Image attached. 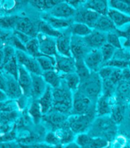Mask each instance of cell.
I'll list each match as a JSON object with an SVG mask.
<instances>
[{"instance_id":"cell-1","label":"cell","mask_w":130,"mask_h":148,"mask_svg":"<svg viewBox=\"0 0 130 148\" xmlns=\"http://www.w3.org/2000/svg\"><path fill=\"white\" fill-rule=\"evenodd\" d=\"M117 130V124L110 116H107L96 117L87 134L93 137L102 138L110 143L115 139Z\"/></svg>"},{"instance_id":"cell-2","label":"cell","mask_w":130,"mask_h":148,"mask_svg":"<svg viewBox=\"0 0 130 148\" xmlns=\"http://www.w3.org/2000/svg\"><path fill=\"white\" fill-rule=\"evenodd\" d=\"M52 92L53 98V109L70 116L73 109V93L62 84L60 87L53 89Z\"/></svg>"},{"instance_id":"cell-3","label":"cell","mask_w":130,"mask_h":148,"mask_svg":"<svg viewBox=\"0 0 130 148\" xmlns=\"http://www.w3.org/2000/svg\"><path fill=\"white\" fill-rule=\"evenodd\" d=\"M78 91L96 104L102 94V80L98 73H92L88 78L81 82Z\"/></svg>"},{"instance_id":"cell-4","label":"cell","mask_w":130,"mask_h":148,"mask_svg":"<svg viewBox=\"0 0 130 148\" xmlns=\"http://www.w3.org/2000/svg\"><path fill=\"white\" fill-rule=\"evenodd\" d=\"M96 118V112L81 115H70L67 122L74 134L78 135L88 132Z\"/></svg>"},{"instance_id":"cell-5","label":"cell","mask_w":130,"mask_h":148,"mask_svg":"<svg viewBox=\"0 0 130 148\" xmlns=\"http://www.w3.org/2000/svg\"><path fill=\"white\" fill-rule=\"evenodd\" d=\"M96 112V104L79 91L73 94L71 115H81Z\"/></svg>"},{"instance_id":"cell-6","label":"cell","mask_w":130,"mask_h":148,"mask_svg":"<svg viewBox=\"0 0 130 148\" xmlns=\"http://www.w3.org/2000/svg\"><path fill=\"white\" fill-rule=\"evenodd\" d=\"M16 57L19 65L23 66L31 74L43 75V71L36 58L29 56L24 51L16 50Z\"/></svg>"},{"instance_id":"cell-7","label":"cell","mask_w":130,"mask_h":148,"mask_svg":"<svg viewBox=\"0 0 130 148\" xmlns=\"http://www.w3.org/2000/svg\"><path fill=\"white\" fill-rule=\"evenodd\" d=\"M100 17V15L96 12L84 7L83 5L76 10L73 21L74 22L86 24L93 29L94 25Z\"/></svg>"},{"instance_id":"cell-8","label":"cell","mask_w":130,"mask_h":148,"mask_svg":"<svg viewBox=\"0 0 130 148\" xmlns=\"http://www.w3.org/2000/svg\"><path fill=\"white\" fill-rule=\"evenodd\" d=\"M37 39L40 45L41 53L44 56L56 57L58 53L57 49L56 38L39 33Z\"/></svg>"},{"instance_id":"cell-9","label":"cell","mask_w":130,"mask_h":148,"mask_svg":"<svg viewBox=\"0 0 130 148\" xmlns=\"http://www.w3.org/2000/svg\"><path fill=\"white\" fill-rule=\"evenodd\" d=\"M72 34L70 27L62 31V34L56 38L58 53L66 57H73L71 54V38Z\"/></svg>"},{"instance_id":"cell-10","label":"cell","mask_w":130,"mask_h":148,"mask_svg":"<svg viewBox=\"0 0 130 148\" xmlns=\"http://www.w3.org/2000/svg\"><path fill=\"white\" fill-rule=\"evenodd\" d=\"M76 12V10L71 6L67 1H62L60 3L55 6L53 8L45 13H47L55 17L63 19H70L73 18Z\"/></svg>"},{"instance_id":"cell-11","label":"cell","mask_w":130,"mask_h":148,"mask_svg":"<svg viewBox=\"0 0 130 148\" xmlns=\"http://www.w3.org/2000/svg\"><path fill=\"white\" fill-rule=\"evenodd\" d=\"M90 50L84 38L73 35L71 38V54L74 59H84Z\"/></svg>"},{"instance_id":"cell-12","label":"cell","mask_w":130,"mask_h":148,"mask_svg":"<svg viewBox=\"0 0 130 148\" xmlns=\"http://www.w3.org/2000/svg\"><path fill=\"white\" fill-rule=\"evenodd\" d=\"M86 66L92 73H98L103 66V58L100 49H91L84 58Z\"/></svg>"},{"instance_id":"cell-13","label":"cell","mask_w":130,"mask_h":148,"mask_svg":"<svg viewBox=\"0 0 130 148\" xmlns=\"http://www.w3.org/2000/svg\"><path fill=\"white\" fill-rule=\"evenodd\" d=\"M15 30L21 32L32 38H36L39 33L37 22L32 21L29 17H21L18 21Z\"/></svg>"},{"instance_id":"cell-14","label":"cell","mask_w":130,"mask_h":148,"mask_svg":"<svg viewBox=\"0 0 130 148\" xmlns=\"http://www.w3.org/2000/svg\"><path fill=\"white\" fill-rule=\"evenodd\" d=\"M19 65V64H18ZM17 81L25 97H31L32 77L31 74L23 66H18V76Z\"/></svg>"},{"instance_id":"cell-15","label":"cell","mask_w":130,"mask_h":148,"mask_svg":"<svg viewBox=\"0 0 130 148\" xmlns=\"http://www.w3.org/2000/svg\"><path fill=\"white\" fill-rule=\"evenodd\" d=\"M70 116L61 113L52 109L47 114L43 116V120L53 128L54 131L66 124Z\"/></svg>"},{"instance_id":"cell-16","label":"cell","mask_w":130,"mask_h":148,"mask_svg":"<svg viewBox=\"0 0 130 148\" xmlns=\"http://www.w3.org/2000/svg\"><path fill=\"white\" fill-rule=\"evenodd\" d=\"M56 58V71L60 74L76 73V60L73 57L58 54Z\"/></svg>"},{"instance_id":"cell-17","label":"cell","mask_w":130,"mask_h":148,"mask_svg":"<svg viewBox=\"0 0 130 148\" xmlns=\"http://www.w3.org/2000/svg\"><path fill=\"white\" fill-rule=\"evenodd\" d=\"M3 74L5 76L6 80V93L8 97L10 100L18 99L23 95L22 89L17 79L8 74L3 71Z\"/></svg>"},{"instance_id":"cell-18","label":"cell","mask_w":130,"mask_h":148,"mask_svg":"<svg viewBox=\"0 0 130 148\" xmlns=\"http://www.w3.org/2000/svg\"><path fill=\"white\" fill-rule=\"evenodd\" d=\"M41 19L47 22L55 29L61 32L69 28L70 25L74 23L73 18L63 19L55 17L53 16L47 14V13H44V14L42 15Z\"/></svg>"},{"instance_id":"cell-19","label":"cell","mask_w":130,"mask_h":148,"mask_svg":"<svg viewBox=\"0 0 130 148\" xmlns=\"http://www.w3.org/2000/svg\"><path fill=\"white\" fill-rule=\"evenodd\" d=\"M84 38L90 49H100L107 43V33L93 29L92 33Z\"/></svg>"},{"instance_id":"cell-20","label":"cell","mask_w":130,"mask_h":148,"mask_svg":"<svg viewBox=\"0 0 130 148\" xmlns=\"http://www.w3.org/2000/svg\"><path fill=\"white\" fill-rule=\"evenodd\" d=\"M32 77V92L31 98L38 100L46 91L48 85L45 82L42 75L31 74Z\"/></svg>"},{"instance_id":"cell-21","label":"cell","mask_w":130,"mask_h":148,"mask_svg":"<svg viewBox=\"0 0 130 148\" xmlns=\"http://www.w3.org/2000/svg\"><path fill=\"white\" fill-rule=\"evenodd\" d=\"M107 16L112 21L117 29H120L130 24V15L115 9L109 8Z\"/></svg>"},{"instance_id":"cell-22","label":"cell","mask_w":130,"mask_h":148,"mask_svg":"<svg viewBox=\"0 0 130 148\" xmlns=\"http://www.w3.org/2000/svg\"><path fill=\"white\" fill-rule=\"evenodd\" d=\"M111 98L101 95L96 103V117L107 116L111 114L113 106L111 104Z\"/></svg>"},{"instance_id":"cell-23","label":"cell","mask_w":130,"mask_h":148,"mask_svg":"<svg viewBox=\"0 0 130 148\" xmlns=\"http://www.w3.org/2000/svg\"><path fill=\"white\" fill-rule=\"evenodd\" d=\"M52 90L53 89L48 85V87L44 94L38 100L43 115L47 114L53 109V98Z\"/></svg>"},{"instance_id":"cell-24","label":"cell","mask_w":130,"mask_h":148,"mask_svg":"<svg viewBox=\"0 0 130 148\" xmlns=\"http://www.w3.org/2000/svg\"><path fill=\"white\" fill-rule=\"evenodd\" d=\"M83 6L96 12L100 15H107L110 8L109 1H105V0L86 1L84 3Z\"/></svg>"},{"instance_id":"cell-25","label":"cell","mask_w":130,"mask_h":148,"mask_svg":"<svg viewBox=\"0 0 130 148\" xmlns=\"http://www.w3.org/2000/svg\"><path fill=\"white\" fill-rule=\"evenodd\" d=\"M60 75L62 79V84L69 88L73 94L78 90L81 84V80L76 73Z\"/></svg>"},{"instance_id":"cell-26","label":"cell","mask_w":130,"mask_h":148,"mask_svg":"<svg viewBox=\"0 0 130 148\" xmlns=\"http://www.w3.org/2000/svg\"><path fill=\"white\" fill-rule=\"evenodd\" d=\"M59 139L60 144H69L75 140V134L70 128L68 122L64 126L53 131Z\"/></svg>"},{"instance_id":"cell-27","label":"cell","mask_w":130,"mask_h":148,"mask_svg":"<svg viewBox=\"0 0 130 148\" xmlns=\"http://www.w3.org/2000/svg\"><path fill=\"white\" fill-rule=\"evenodd\" d=\"M93 29L104 33H109L117 30V28L107 15H100L93 27Z\"/></svg>"},{"instance_id":"cell-28","label":"cell","mask_w":130,"mask_h":148,"mask_svg":"<svg viewBox=\"0 0 130 148\" xmlns=\"http://www.w3.org/2000/svg\"><path fill=\"white\" fill-rule=\"evenodd\" d=\"M116 94L122 104L129 101L130 102V81L122 79L116 86Z\"/></svg>"},{"instance_id":"cell-29","label":"cell","mask_w":130,"mask_h":148,"mask_svg":"<svg viewBox=\"0 0 130 148\" xmlns=\"http://www.w3.org/2000/svg\"><path fill=\"white\" fill-rule=\"evenodd\" d=\"M42 76H43L47 84L50 86L52 89L58 88L61 86V76L60 73H58L56 70L44 72Z\"/></svg>"},{"instance_id":"cell-30","label":"cell","mask_w":130,"mask_h":148,"mask_svg":"<svg viewBox=\"0 0 130 148\" xmlns=\"http://www.w3.org/2000/svg\"><path fill=\"white\" fill-rule=\"evenodd\" d=\"M37 25L39 33L47 35V36L57 38L62 34L61 31L55 29L47 22L42 20V19H40L37 22Z\"/></svg>"},{"instance_id":"cell-31","label":"cell","mask_w":130,"mask_h":148,"mask_svg":"<svg viewBox=\"0 0 130 148\" xmlns=\"http://www.w3.org/2000/svg\"><path fill=\"white\" fill-rule=\"evenodd\" d=\"M70 30L73 36L84 38L92 33L93 29L86 24L74 22V23L70 25Z\"/></svg>"},{"instance_id":"cell-32","label":"cell","mask_w":130,"mask_h":148,"mask_svg":"<svg viewBox=\"0 0 130 148\" xmlns=\"http://www.w3.org/2000/svg\"><path fill=\"white\" fill-rule=\"evenodd\" d=\"M36 60L43 72L56 70V58L42 56L36 58Z\"/></svg>"},{"instance_id":"cell-33","label":"cell","mask_w":130,"mask_h":148,"mask_svg":"<svg viewBox=\"0 0 130 148\" xmlns=\"http://www.w3.org/2000/svg\"><path fill=\"white\" fill-rule=\"evenodd\" d=\"M61 1H54V0H36V1H29V3L33 7L39 10L47 12Z\"/></svg>"},{"instance_id":"cell-34","label":"cell","mask_w":130,"mask_h":148,"mask_svg":"<svg viewBox=\"0 0 130 148\" xmlns=\"http://www.w3.org/2000/svg\"><path fill=\"white\" fill-rule=\"evenodd\" d=\"M76 60V73L78 76L79 77L81 83L89 78L92 72L88 69L84 62V59H78Z\"/></svg>"},{"instance_id":"cell-35","label":"cell","mask_w":130,"mask_h":148,"mask_svg":"<svg viewBox=\"0 0 130 148\" xmlns=\"http://www.w3.org/2000/svg\"><path fill=\"white\" fill-rule=\"evenodd\" d=\"M29 113L35 124L38 125L40 123L43 115L42 114L40 106L39 104L38 100H32L29 106Z\"/></svg>"},{"instance_id":"cell-36","label":"cell","mask_w":130,"mask_h":148,"mask_svg":"<svg viewBox=\"0 0 130 148\" xmlns=\"http://www.w3.org/2000/svg\"><path fill=\"white\" fill-rule=\"evenodd\" d=\"M18 63L17 59V57H14L11 60H10L7 63H6L3 66L1 70L3 72L8 74L14 77L16 79H18Z\"/></svg>"},{"instance_id":"cell-37","label":"cell","mask_w":130,"mask_h":148,"mask_svg":"<svg viewBox=\"0 0 130 148\" xmlns=\"http://www.w3.org/2000/svg\"><path fill=\"white\" fill-rule=\"evenodd\" d=\"M26 53H28L29 56L34 58L41 57L44 55L42 54L40 50V45H39L38 40L37 38H34L25 44Z\"/></svg>"},{"instance_id":"cell-38","label":"cell","mask_w":130,"mask_h":148,"mask_svg":"<svg viewBox=\"0 0 130 148\" xmlns=\"http://www.w3.org/2000/svg\"><path fill=\"white\" fill-rule=\"evenodd\" d=\"M21 17L18 15L7 16L0 17V27L5 30H15L18 21Z\"/></svg>"},{"instance_id":"cell-39","label":"cell","mask_w":130,"mask_h":148,"mask_svg":"<svg viewBox=\"0 0 130 148\" xmlns=\"http://www.w3.org/2000/svg\"><path fill=\"white\" fill-rule=\"evenodd\" d=\"M125 106L124 104L118 103L116 106H113L110 117L112 118L116 124H118L122 121L123 119L125 118Z\"/></svg>"},{"instance_id":"cell-40","label":"cell","mask_w":130,"mask_h":148,"mask_svg":"<svg viewBox=\"0 0 130 148\" xmlns=\"http://www.w3.org/2000/svg\"><path fill=\"white\" fill-rule=\"evenodd\" d=\"M110 8L115 9L124 14L130 15V1H119L111 0L109 1Z\"/></svg>"},{"instance_id":"cell-41","label":"cell","mask_w":130,"mask_h":148,"mask_svg":"<svg viewBox=\"0 0 130 148\" xmlns=\"http://www.w3.org/2000/svg\"><path fill=\"white\" fill-rule=\"evenodd\" d=\"M100 50L101 51V53L102 55L103 66L105 63L109 62V60L112 59L116 49L112 45H110V44L106 43L102 47V48Z\"/></svg>"},{"instance_id":"cell-42","label":"cell","mask_w":130,"mask_h":148,"mask_svg":"<svg viewBox=\"0 0 130 148\" xmlns=\"http://www.w3.org/2000/svg\"><path fill=\"white\" fill-rule=\"evenodd\" d=\"M107 43L114 47L116 49H120L122 48L121 37L119 36L117 30L107 33Z\"/></svg>"},{"instance_id":"cell-43","label":"cell","mask_w":130,"mask_h":148,"mask_svg":"<svg viewBox=\"0 0 130 148\" xmlns=\"http://www.w3.org/2000/svg\"><path fill=\"white\" fill-rule=\"evenodd\" d=\"M109 144V142L99 137H93L90 142L81 148H103Z\"/></svg>"},{"instance_id":"cell-44","label":"cell","mask_w":130,"mask_h":148,"mask_svg":"<svg viewBox=\"0 0 130 148\" xmlns=\"http://www.w3.org/2000/svg\"><path fill=\"white\" fill-rule=\"evenodd\" d=\"M112 59L129 62L130 61V51L126 49V48L123 49V47L122 49H116Z\"/></svg>"},{"instance_id":"cell-45","label":"cell","mask_w":130,"mask_h":148,"mask_svg":"<svg viewBox=\"0 0 130 148\" xmlns=\"http://www.w3.org/2000/svg\"><path fill=\"white\" fill-rule=\"evenodd\" d=\"M8 45L12 46L16 50L22 51L26 52L25 45L22 41L16 37L14 34H12L11 37L10 38Z\"/></svg>"},{"instance_id":"cell-46","label":"cell","mask_w":130,"mask_h":148,"mask_svg":"<svg viewBox=\"0 0 130 148\" xmlns=\"http://www.w3.org/2000/svg\"><path fill=\"white\" fill-rule=\"evenodd\" d=\"M3 53H4V62L3 65L7 63L10 60L16 56V50L12 46L7 45L3 49Z\"/></svg>"},{"instance_id":"cell-47","label":"cell","mask_w":130,"mask_h":148,"mask_svg":"<svg viewBox=\"0 0 130 148\" xmlns=\"http://www.w3.org/2000/svg\"><path fill=\"white\" fill-rule=\"evenodd\" d=\"M44 141L48 145L51 146H57L60 145V142L53 131L48 132L44 137Z\"/></svg>"},{"instance_id":"cell-48","label":"cell","mask_w":130,"mask_h":148,"mask_svg":"<svg viewBox=\"0 0 130 148\" xmlns=\"http://www.w3.org/2000/svg\"><path fill=\"white\" fill-rule=\"evenodd\" d=\"M12 33L8 30H5L0 27V49H3L6 45H7L10 38Z\"/></svg>"},{"instance_id":"cell-49","label":"cell","mask_w":130,"mask_h":148,"mask_svg":"<svg viewBox=\"0 0 130 148\" xmlns=\"http://www.w3.org/2000/svg\"><path fill=\"white\" fill-rule=\"evenodd\" d=\"M128 64L129 62H124V61L112 59L111 60H109V62H107V63L104 64L103 66H109L114 67V68L122 69L128 67Z\"/></svg>"},{"instance_id":"cell-50","label":"cell","mask_w":130,"mask_h":148,"mask_svg":"<svg viewBox=\"0 0 130 148\" xmlns=\"http://www.w3.org/2000/svg\"><path fill=\"white\" fill-rule=\"evenodd\" d=\"M114 70V67L109 66H103L99 70L98 74L100 76V78L103 81V80L108 79L110 78Z\"/></svg>"},{"instance_id":"cell-51","label":"cell","mask_w":130,"mask_h":148,"mask_svg":"<svg viewBox=\"0 0 130 148\" xmlns=\"http://www.w3.org/2000/svg\"><path fill=\"white\" fill-rule=\"evenodd\" d=\"M13 34H14L17 38H18V39L20 40L25 45L26 43H28L29 41L32 39V38L29 37V36H27V35H26L24 33H22L21 32H19L16 30L13 31Z\"/></svg>"},{"instance_id":"cell-52","label":"cell","mask_w":130,"mask_h":148,"mask_svg":"<svg viewBox=\"0 0 130 148\" xmlns=\"http://www.w3.org/2000/svg\"><path fill=\"white\" fill-rule=\"evenodd\" d=\"M21 148H54V146H51L48 144H20Z\"/></svg>"},{"instance_id":"cell-53","label":"cell","mask_w":130,"mask_h":148,"mask_svg":"<svg viewBox=\"0 0 130 148\" xmlns=\"http://www.w3.org/2000/svg\"><path fill=\"white\" fill-rule=\"evenodd\" d=\"M0 148H21L20 145L15 143H0Z\"/></svg>"},{"instance_id":"cell-54","label":"cell","mask_w":130,"mask_h":148,"mask_svg":"<svg viewBox=\"0 0 130 148\" xmlns=\"http://www.w3.org/2000/svg\"><path fill=\"white\" fill-rule=\"evenodd\" d=\"M0 89L6 92V80L4 75L1 72H0Z\"/></svg>"},{"instance_id":"cell-55","label":"cell","mask_w":130,"mask_h":148,"mask_svg":"<svg viewBox=\"0 0 130 148\" xmlns=\"http://www.w3.org/2000/svg\"><path fill=\"white\" fill-rule=\"evenodd\" d=\"M122 78L123 80L130 81V69L128 67L122 69Z\"/></svg>"},{"instance_id":"cell-56","label":"cell","mask_w":130,"mask_h":148,"mask_svg":"<svg viewBox=\"0 0 130 148\" xmlns=\"http://www.w3.org/2000/svg\"><path fill=\"white\" fill-rule=\"evenodd\" d=\"M9 99L8 97V95L6 94V93L2 90L0 89V102H5L6 101H8Z\"/></svg>"},{"instance_id":"cell-57","label":"cell","mask_w":130,"mask_h":148,"mask_svg":"<svg viewBox=\"0 0 130 148\" xmlns=\"http://www.w3.org/2000/svg\"><path fill=\"white\" fill-rule=\"evenodd\" d=\"M3 62H4V53H3V49H0V70H1Z\"/></svg>"},{"instance_id":"cell-58","label":"cell","mask_w":130,"mask_h":148,"mask_svg":"<svg viewBox=\"0 0 130 148\" xmlns=\"http://www.w3.org/2000/svg\"><path fill=\"white\" fill-rule=\"evenodd\" d=\"M123 148H130V144L129 143H127V144H126V145Z\"/></svg>"},{"instance_id":"cell-59","label":"cell","mask_w":130,"mask_h":148,"mask_svg":"<svg viewBox=\"0 0 130 148\" xmlns=\"http://www.w3.org/2000/svg\"><path fill=\"white\" fill-rule=\"evenodd\" d=\"M128 118H129V120L130 121V110L129 111V112H128Z\"/></svg>"},{"instance_id":"cell-60","label":"cell","mask_w":130,"mask_h":148,"mask_svg":"<svg viewBox=\"0 0 130 148\" xmlns=\"http://www.w3.org/2000/svg\"><path fill=\"white\" fill-rule=\"evenodd\" d=\"M103 148H112V147H110V146H109V145H108V146H105V147H104Z\"/></svg>"},{"instance_id":"cell-61","label":"cell","mask_w":130,"mask_h":148,"mask_svg":"<svg viewBox=\"0 0 130 148\" xmlns=\"http://www.w3.org/2000/svg\"><path fill=\"white\" fill-rule=\"evenodd\" d=\"M128 67L129 68V69H130V61L129 62V64H128Z\"/></svg>"},{"instance_id":"cell-62","label":"cell","mask_w":130,"mask_h":148,"mask_svg":"<svg viewBox=\"0 0 130 148\" xmlns=\"http://www.w3.org/2000/svg\"><path fill=\"white\" fill-rule=\"evenodd\" d=\"M128 143H129V144H130V140H129V141H128Z\"/></svg>"},{"instance_id":"cell-63","label":"cell","mask_w":130,"mask_h":148,"mask_svg":"<svg viewBox=\"0 0 130 148\" xmlns=\"http://www.w3.org/2000/svg\"><path fill=\"white\" fill-rule=\"evenodd\" d=\"M129 108H130V102H129Z\"/></svg>"}]
</instances>
